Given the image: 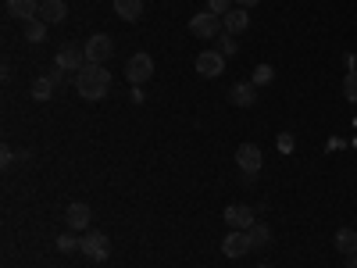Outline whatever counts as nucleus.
I'll use <instances>...</instances> for the list:
<instances>
[{"mask_svg":"<svg viewBox=\"0 0 357 268\" xmlns=\"http://www.w3.org/2000/svg\"><path fill=\"white\" fill-rule=\"evenodd\" d=\"M129 97H132V104H143V89L132 86V89H129Z\"/></svg>","mask_w":357,"mask_h":268,"instance_id":"obj_28","label":"nucleus"},{"mask_svg":"<svg viewBox=\"0 0 357 268\" xmlns=\"http://www.w3.org/2000/svg\"><path fill=\"white\" fill-rule=\"evenodd\" d=\"M40 18L47 25H61L68 18V4L65 0H40Z\"/></svg>","mask_w":357,"mask_h":268,"instance_id":"obj_13","label":"nucleus"},{"mask_svg":"<svg viewBox=\"0 0 357 268\" xmlns=\"http://www.w3.org/2000/svg\"><path fill=\"white\" fill-rule=\"evenodd\" d=\"M218 54H225V57H232V54H240V43H236V36L232 33H218Z\"/></svg>","mask_w":357,"mask_h":268,"instance_id":"obj_22","label":"nucleus"},{"mask_svg":"<svg viewBox=\"0 0 357 268\" xmlns=\"http://www.w3.org/2000/svg\"><path fill=\"white\" fill-rule=\"evenodd\" d=\"M50 79H54L57 86H61V82H65V68H54V72H50Z\"/></svg>","mask_w":357,"mask_h":268,"instance_id":"obj_29","label":"nucleus"},{"mask_svg":"<svg viewBox=\"0 0 357 268\" xmlns=\"http://www.w3.org/2000/svg\"><path fill=\"white\" fill-rule=\"evenodd\" d=\"M86 65H104L107 57H111V50H114V43H111V36H104V33H97V36H89L86 40Z\"/></svg>","mask_w":357,"mask_h":268,"instance_id":"obj_7","label":"nucleus"},{"mask_svg":"<svg viewBox=\"0 0 357 268\" xmlns=\"http://www.w3.org/2000/svg\"><path fill=\"white\" fill-rule=\"evenodd\" d=\"M89 218H93V215H89V204H82V200L65 207V225L72 232H89Z\"/></svg>","mask_w":357,"mask_h":268,"instance_id":"obj_8","label":"nucleus"},{"mask_svg":"<svg viewBox=\"0 0 357 268\" xmlns=\"http://www.w3.org/2000/svg\"><path fill=\"white\" fill-rule=\"evenodd\" d=\"M54 247L61 251V254H72V251H79V247H82V236H79V232H61V236L54 240Z\"/></svg>","mask_w":357,"mask_h":268,"instance_id":"obj_20","label":"nucleus"},{"mask_svg":"<svg viewBox=\"0 0 357 268\" xmlns=\"http://www.w3.org/2000/svg\"><path fill=\"white\" fill-rule=\"evenodd\" d=\"M86 65V50H79L75 43H65L61 50H57V68H65V72H79Z\"/></svg>","mask_w":357,"mask_h":268,"instance_id":"obj_10","label":"nucleus"},{"mask_svg":"<svg viewBox=\"0 0 357 268\" xmlns=\"http://www.w3.org/2000/svg\"><path fill=\"white\" fill-rule=\"evenodd\" d=\"M247 236H250V247H254V251H264L268 244H272V229H268L264 222H254V225L247 229Z\"/></svg>","mask_w":357,"mask_h":268,"instance_id":"obj_18","label":"nucleus"},{"mask_svg":"<svg viewBox=\"0 0 357 268\" xmlns=\"http://www.w3.org/2000/svg\"><path fill=\"white\" fill-rule=\"evenodd\" d=\"M343 97H347L350 104H357V68L347 72V79H343Z\"/></svg>","mask_w":357,"mask_h":268,"instance_id":"obj_24","label":"nucleus"},{"mask_svg":"<svg viewBox=\"0 0 357 268\" xmlns=\"http://www.w3.org/2000/svg\"><path fill=\"white\" fill-rule=\"evenodd\" d=\"M54 89H57V82H54L50 75H40V79L33 82V97H36V100H50Z\"/></svg>","mask_w":357,"mask_h":268,"instance_id":"obj_21","label":"nucleus"},{"mask_svg":"<svg viewBox=\"0 0 357 268\" xmlns=\"http://www.w3.org/2000/svg\"><path fill=\"white\" fill-rule=\"evenodd\" d=\"M190 33H193L197 40H215V36L222 33V18L211 15V11H200V15H193V22H190Z\"/></svg>","mask_w":357,"mask_h":268,"instance_id":"obj_6","label":"nucleus"},{"mask_svg":"<svg viewBox=\"0 0 357 268\" xmlns=\"http://www.w3.org/2000/svg\"><path fill=\"white\" fill-rule=\"evenodd\" d=\"M126 75L132 79V86H143L146 79L154 75V57L143 54V50H136V54L129 57V65H126Z\"/></svg>","mask_w":357,"mask_h":268,"instance_id":"obj_5","label":"nucleus"},{"mask_svg":"<svg viewBox=\"0 0 357 268\" xmlns=\"http://www.w3.org/2000/svg\"><path fill=\"white\" fill-rule=\"evenodd\" d=\"M229 100H232L236 107H254V104H257V86H254V82H236V86L229 89Z\"/></svg>","mask_w":357,"mask_h":268,"instance_id":"obj_14","label":"nucleus"},{"mask_svg":"<svg viewBox=\"0 0 357 268\" xmlns=\"http://www.w3.org/2000/svg\"><path fill=\"white\" fill-rule=\"evenodd\" d=\"M47 29H50V25H47L43 18H29V22H22V33H25L29 43H43V40H47Z\"/></svg>","mask_w":357,"mask_h":268,"instance_id":"obj_17","label":"nucleus"},{"mask_svg":"<svg viewBox=\"0 0 357 268\" xmlns=\"http://www.w3.org/2000/svg\"><path fill=\"white\" fill-rule=\"evenodd\" d=\"M207 11L218 15V18H225V15L232 11V0H207Z\"/></svg>","mask_w":357,"mask_h":268,"instance_id":"obj_25","label":"nucleus"},{"mask_svg":"<svg viewBox=\"0 0 357 268\" xmlns=\"http://www.w3.org/2000/svg\"><path fill=\"white\" fill-rule=\"evenodd\" d=\"M254 4H261V0H236V8H247V11H250Z\"/></svg>","mask_w":357,"mask_h":268,"instance_id":"obj_30","label":"nucleus"},{"mask_svg":"<svg viewBox=\"0 0 357 268\" xmlns=\"http://www.w3.org/2000/svg\"><path fill=\"white\" fill-rule=\"evenodd\" d=\"M225 222H229V229H250L254 225V211L247 204H229L225 207Z\"/></svg>","mask_w":357,"mask_h":268,"instance_id":"obj_12","label":"nucleus"},{"mask_svg":"<svg viewBox=\"0 0 357 268\" xmlns=\"http://www.w3.org/2000/svg\"><path fill=\"white\" fill-rule=\"evenodd\" d=\"M114 15L122 22H139L143 15V0H114Z\"/></svg>","mask_w":357,"mask_h":268,"instance_id":"obj_16","label":"nucleus"},{"mask_svg":"<svg viewBox=\"0 0 357 268\" xmlns=\"http://www.w3.org/2000/svg\"><path fill=\"white\" fill-rule=\"evenodd\" d=\"M222 29H225V33H232V36L247 33V29H250V11H247V8H232V11L222 18Z\"/></svg>","mask_w":357,"mask_h":268,"instance_id":"obj_11","label":"nucleus"},{"mask_svg":"<svg viewBox=\"0 0 357 268\" xmlns=\"http://www.w3.org/2000/svg\"><path fill=\"white\" fill-rule=\"evenodd\" d=\"M279 151H282V154H289V151H293V136H289V133H282V136H279Z\"/></svg>","mask_w":357,"mask_h":268,"instance_id":"obj_27","label":"nucleus"},{"mask_svg":"<svg viewBox=\"0 0 357 268\" xmlns=\"http://www.w3.org/2000/svg\"><path fill=\"white\" fill-rule=\"evenodd\" d=\"M8 15L18 18V22L40 18V0H8Z\"/></svg>","mask_w":357,"mask_h":268,"instance_id":"obj_15","label":"nucleus"},{"mask_svg":"<svg viewBox=\"0 0 357 268\" xmlns=\"http://www.w3.org/2000/svg\"><path fill=\"white\" fill-rule=\"evenodd\" d=\"M261 147L257 143H240L236 147V165H240V172L247 175V179H257V172H261Z\"/></svg>","mask_w":357,"mask_h":268,"instance_id":"obj_3","label":"nucleus"},{"mask_svg":"<svg viewBox=\"0 0 357 268\" xmlns=\"http://www.w3.org/2000/svg\"><path fill=\"white\" fill-rule=\"evenodd\" d=\"M336 251L340 254H357V229H336Z\"/></svg>","mask_w":357,"mask_h":268,"instance_id":"obj_19","label":"nucleus"},{"mask_svg":"<svg viewBox=\"0 0 357 268\" xmlns=\"http://www.w3.org/2000/svg\"><path fill=\"white\" fill-rule=\"evenodd\" d=\"M0 165H4V168L15 165V151H11V147H4V151H0Z\"/></svg>","mask_w":357,"mask_h":268,"instance_id":"obj_26","label":"nucleus"},{"mask_svg":"<svg viewBox=\"0 0 357 268\" xmlns=\"http://www.w3.org/2000/svg\"><path fill=\"white\" fill-rule=\"evenodd\" d=\"M89 261H107V254H111V240H107V232H100V229H89V232H82V247H79Z\"/></svg>","mask_w":357,"mask_h":268,"instance_id":"obj_2","label":"nucleus"},{"mask_svg":"<svg viewBox=\"0 0 357 268\" xmlns=\"http://www.w3.org/2000/svg\"><path fill=\"white\" fill-rule=\"evenodd\" d=\"M72 82H75L82 100H100V97H107V89H111V75H107L104 65H82Z\"/></svg>","mask_w":357,"mask_h":268,"instance_id":"obj_1","label":"nucleus"},{"mask_svg":"<svg viewBox=\"0 0 357 268\" xmlns=\"http://www.w3.org/2000/svg\"><path fill=\"white\" fill-rule=\"evenodd\" d=\"M272 79H275V68H272V65H257V68H254V75H250V82H254L257 89H261V86H268Z\"/></svg>","mask_w":357,"mask_h":268,"instance_id":"obj_23","label":"nucleus"},{"mask_svg":"<svg viewBox=\"0 0 357 268\" xmlns=\"http://www.w3.org/2000/svg\"><path fill=\"white\" fill-rule=\"evenodd\" d=\"M247 251H254L250 247V236H247V229H232L225 240H222V254L225 258H243Z\"/></svg>","mask_w":357,"mask_h":268,"instance_id":"obj_9","label":"nucleus"},{"mask_svg":"<svg viewBox=\"0 0 357 268\" xmlns=\"http://www.w3.org/2000/svg\"><path fill=\"white\" fill-rule=\"evenodd\" d=\"M193 68H197L200 79H218V75L225 72V54H218V50H200L197 61H193Z\"/></svg>","mask_w":357,"mask_h":268,"instance_id":"obj_4","label":"nucleus"}]
</instances>
